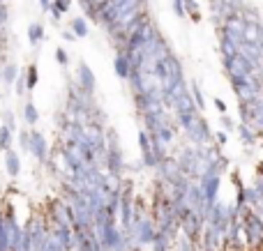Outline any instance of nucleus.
Here are the masks:
<instances>
[{"label": "nucleus", "instance_id": "nucleus-1", "mask_svg": "<svg viewBox=\"0 0 263 251\" xmlns=\"http://www.w3.org/2000/svg\"><path fill=\"white\" fill-rule=\"evenodd\" d=\"M28 155L37 159V164H49V143L40 129L30 127V138H28Z\"/></svg>", "mask_w": 263, "mask_h": 251}, {"label": "nucleus", "instance_id": "nucleus-2", "mask_svg": "<svg viewBox=\"0 0 263 251\" xmlns=\"http://www.w3.org/2000/svg\"><path fill=\"white\" fill-rule=\"evenodd\" d=\"M95 74H92V69L88 67L86 60H79V67H77V88L83 92V95H92L95 92Z\"/></svg>", "mask_w": 263, "mask_h": 251}, {"label": "nucleus", "instance_id": "nucleus-3", "mask_svg": "<svg viewBox=\"0 0 263 251\" xmlns=\"http://www.w3.org/2000/svg\"><path fill=\"white\" fill-rule=\"evenodd\" d=\"M3 155H5V173L9 178H18V173H21V157H18V152L14 148H9Z\"/></svg>", "mask_w": 263, "mask_h": 251}, {"label": "nucleus", "instance_id": "nucleus-4", "mask_svg": "<svg viewBox=\"0 0 263 251\" xmlns=\"http://www.w3.org/2000/svg\"><path fill=\"white\" fill-rule=\"evenodd\" d=\"M114 72H116V76H118V78L127 81V76L132 72V62H129V58L123 53V51H120V53H116V58H114Z\"/></svg>", "mask_w": 263, "mask_h": 251}, {"label": "nucleus", "instance_id": "nucleus-5", "mask_svg": "<svg viewBox=\"0 0 263 251\" xmlns=\"http://www.w3.org/2000/svg\"><path fill=\"white\" fill-rule=\"evenodd\" d=\"M21 120H23V124H28V127H35V124L40 122V111H37V106L32 104L30 99L21 106Z\"/></svg>", "mask_w": 263, "mask_h": 251}, {"label": "nucleus", "instance_id": "nucleus-6", "mask_svg": "<svg viewBox=\"0 0 263 251\" xmlns=\"http://www.w3.org/2000/svg\"><path fill=\"white\" fill-rule=\"evenodd\" d=\"M37 81H40V74H37V65L32 62L28 69H23V83H26V92H32L37 88Z\"/></svg>", "mask_w": 263, "mask_h": 251}, {"label": "nucleus", "instance_id": "nucleus-7", "mask_svg": "<svg viewBox=\"0 0 263 251\" xmlns=\"http://www.w3.org/2000/svg\"><path fill=\"white\" fill-rule=\"evenodd\" d=\"M28 41L32 46H40L44 41V26L42 23H30L28 26Z\"/></svg>", "mask_w": 263, "mask_h": 251}, {"label": "nucleus", "instance_id": "nucleus-8", "mask_svg": "<svg viewBox=\"0 0 263 251\" xmlns=\"http://www.w3.org/2000/svg\"><path fill=\"white\" fill-rule=\"evenodd\" d=\"M18 72H21V69H18L14 62H7L5 67H0V74H3V83H5V86H14V81L18 78Z\"/></svg>", "mask_w": 263, "mask_h": 251}, {"label": "nucleus", "instance_id": "nucleus-9", "mask_svg": "<svg viewBox=\"0 0 263 251\" xmlns=\"http://www.w3.org/2000/svg\"><path fill=\"white\" fill-rule=\"evenodd\" d=\"M190 97L194 101L196 111H203L205 109V99H203V90H201L199 81H192V90H190Z\"/></svg>", "mask_w": 263, "mask_h": 251}, {"label": "nucleus", "instance_id": "nucleus-10", "mask_svg": "<svg viewBox=\"0 0 263 251\" xmlns=\"http://www.w3.org/2000/svg\"><path fill=\"white\" fill-rule=\"evenodd\" d=\"M12 141H14V132L9 127H5V124H0V152L9 150Z\"/></svg>", "mask_w": 263, "mask_h": 251}, {"label": "nucleus", "instance_id": "nucleus-11", "mask_svg": "<svg viewBox=\"0 0 263 251\" xmlns=\"http://www.w3.org/2000/svg\"><path fill=\"white\" fill-rule=\"evenodd\" d=\"M72 35L74 37H86L88 35V21L83 16H79V18L72 21Z\"/></svg>", "mask_w": 263, "mask_h": 251}, {"label": "nucleus", "instance_id": "nucleus-12", "mask_svg": "<svg viewBox=\"0 0 263 251\" xmlns=\"http://www.w3.org/2000/svg\"><path fill=\"white\" fill-rule=\"evenodd\" d=\"M3 124H5V127H9L12 132H16V113H14L12 109H5L3 111Z\"/></svg>", "mask_w": 263, "mask_h": 251}, {"label": "nucleus", "instance_id": "nucleus-13", "mask_svg": "<svg viewBox=\"0 0 263 251\" xmlns=\"http://www.w3.org/2000/svg\"><path fill=\"white\" fill-rule=\"evenodd\" d=\"M55 62H58L60 67H67V65H69V55H67V51H65L63 46H58V49H55Z\"/></svg>", "mask_w": 263, "mask_h": 251}, {"label": "nucleus", "instance_id": "nucleus-14", "mask_svg": "<svg viewBox=\"0 0 263 251\" xmlns=\"http://www.w3.org/2000/svg\"><path fill=\"white\" fill-rule=\"evenodd\" d=\"M233 129H236V122H233V120H231V115H229V113H224L222 115V132H233Z\"/></svg>", "mask_w": 263, "mask_h": 251}, {"label": "nucleus", "instance_id": "nucleus-15", "mask_svg": "<svg viewBox=\"0 0 263 251\" xmlns=\"http://www.w3.org/2000/svg\"><path fill=\"white\" fill-rule=\"evenodd\" d=\"M215 138H217V148H222V145H227L229 134L227 132H217V134H215Z\"/></svg>", "mask_w": 263, "mask_h": 251}, {"label": "nucleus", "instance_id": "nucleus-16", "mask_svg": "<svg viewBox=\"0 0 263 251\" xmlns=\"http://www.w3.org/2000/svg\"><path fill=\"white\" fill-rule=\"evenodd\" d=\"M215 106H217V111H219V115H224L227 113V104H224V99H219V97H215Z\"/></svg>", "mask_w": 263, "mask_h": 251}, {"label": "nucleus", "instance_id": "nucleus-17", "mask_svg": "<svg viewBox=\"0 0 263 251\" xmlns=\"http://www.w3.org/2000/svg\"><path fill=\"white\" fill-rule=\"evenodd\" d=\"M5 21H7V7L0 5V26H5Z\"/></svg>", "mask_w": 263, "mask_h": 251}, {"label": "nucleus", "instance_id": "nucleus-18", "mask_svg": "<svg viewBox=\"0 0 263 251\" xmlns=\"http://www.w3.org/2000/svg\"><path fill=\"white\" fill-rule=\"evenodd\" d=\"M63 39H65V41H77V37L72 35V30H65V32H63Z\"/></svg>", "mask_w": 263, "mask_h": 251}, {"label": "nucleus", "instance_id": "nucleus-19", "mask_svg": "<svg viewBox=\"0 0 263 251\" xmlns=\"http://www.w3.org/2000/svg\"><path fill=\"white\" fill-rule=\"evenodd\" d=\"M40 3H42V7H44V9L51 7V0H40Z\"/></svg>", "mask_w": 263, "mask_h": 251}, {"label": "nucleus", "instance_id": "nucleus-20", "mask_svg": "<svg viewBox=\"0 0 263 251\" xmlns=\"http://www.w3.org/2000/svg\"><path fill=\"white\" fill-rule=\"evenodd\" d=\"M0 83H3V74H0Z\"/></svg>", "mask_w": 263, "mask_h": 251}]
</instances>
